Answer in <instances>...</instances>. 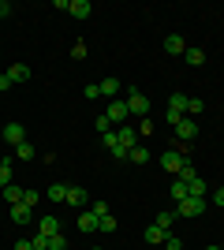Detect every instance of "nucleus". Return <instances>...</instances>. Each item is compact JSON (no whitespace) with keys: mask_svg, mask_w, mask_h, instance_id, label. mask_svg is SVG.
Instances as JSON below:
<instances>
[{"mask_svg":"<svg viewBox=\"0 0 224 250\" xmlns=\"http://www.w3.org/2000/svg\"><path fill=\"white\" fill-rule=\"evenodd\" d=\"M183 60L191 63V67H202V63H205V52H202V49H194V45H187V52H183Z\"/></svg>","mask_w":224,"mask_h":250,"instance_id":"nucleus-17","label":"nucleus"},{"mask_svg":"<svg viewBox=\"0 0 224 250\" xmlns=\"http://www.w3.org/2000/svg\"><path fill=\"white\" fill-rule=\"evenodd\" d=\"M38 202H41V190H22V206L38 209Z\"/></svg>","mask_w":224,"mask_h":250,"instance_id":"nucleus-29","label":"nucleus"},{"mask_svg":"<svg viewBox=\"0 0 224 250\" xmlns=\"http://www.w3.org/2000/svg\"><path fill=\"white\" fill-rule=\"evenodd\" d=\"M101 86V97H112L116 101V94H120V79H105V83H97Z\"/></svg>","mask_w":224,"mask_h":250,"instance_id":"nucleus-20","label":"nucleus"},{"mask_svg":"<svg viewBox=\"0 0 224 250\" xmlns=\"http://www.w3.org/2000/svg\"><path fill=\"white\" fill-rule=\"evenodd\" d=\"M8 213H11V220H15V224H22V228H26V224H38V220H34V209L22 206V202H19V206H11Z\"/></svg>","mask_w":224,"mask_h":250,"instance_id":"nucleus-7","label":"nucleus"},{"mask_svg":"<svg viewBox=\"0 0 224 250\" xmlns=\"http://www.w3.org/2000/svg\"><path fill=\"white\" fill-rule=\"evenodd\" d=\"M11 250H34V247H30V239H19V243H15Z\"/></svg>","mask_w":224,"mask_h":250,"instance_id":"nucleus-41","label":"nucleus"},{"mask_svg":"<svg viewBox=\"0 0 224 250\" xmlns=\"http://www.w3.org/2000/svg\"><path fill=\"white\" fill-rule=\"evenodd\" d=\"M183 198H187V183H183V179L176 176V179H172V202H176V206H180Z\"/></svg>","mask_w":224,"mask_h":250,"instance_id":"nucleus-22","label":"nucleus"},{"mask_svg":"<svg viewBox=\"0 0 224 250\" xmlns=\"http://www.w3.org/2000/svg\"><path fill=\"white\" fill-rule=\"evenodd\" d=\"M127 161H131V165H146V161H149V149H146V146H135V149L127 153Z\"/></svg>","mask_w":224,"mask_h":250,"instance_id":"nucleus-23","label":"nucleus"},{"mask_svg":"<svg viewBox=\"0 0 224 250\" xmlns=\"http://www.w3.org/2000/svg\"><path fill=\"white\" fill-rule=\"evenodd\" d=\"M4 198H8V206H19V202H22V187H15V183L4 187Z\"/></svg>","mask_w":224,"mask_h":250,"instance_id":"nucleus-27","label":"nucleus"},{"mask_svg":"<svg viewBox=\"0 0 224 250\" xmlns=\"http://www.w3.org/2000/svg\"><path fill=\"white\" fill-rule=\"evenodd\" d=\"M97 231H108V235H112V231H116V217H112V213L97 217Z\"/></svg>","mask_w":224,"mask_h":250,"instance_id":"nucleus-26","label":"nucleus"},{"mask_svg":"<svg viewBox=\"0 0 224 250\" xmlns=\"http://www.w3.org/2000/svg\"><path fill=\"white\" fill-rule=\"evenodd\" d=\"M205 250H221V247H205Z\"/></svg>","mask_w":224,"mask_h":250,"instance_id":"nucleus-44","label":"nucleus"},{"mask_svg":"<svg viewBox=\"0 0 224 250\" xmlns=\"http://www.w3.org/2000/svg\"><path fill=\"white\" fill-rule=\"evenodd\" d=\"M105 116H108V124H116V127H123L127 124V101H108V108H105Z\"/></svg>","mask_w":224,"mask_h":250,"instance_id":"nucleus-5","label":"nucleus"},{"mask_svg":"<svg viewBox=\"0 0 224 250\" xmlns=\"http://www.w3.org/2000/svg\"><path fill=\"white\" fill-rule=\"evenodd\" d=\"M0 90H11V79H8V75H0Z\"/></svg>","mask_w":224,"mask_h":250,"instance_id":"nucleus-42","label":"nucleus"},{"mask_svg":"<svg viewBox=\"0 0 224 250\" xmlns=\"http://www.w3.org/2000/svg\"><path fill=\"white\" fill-rule=\"evenodd\" d=\"M38 231H41V235H60V220L56 217H41L38 220Z\"/></svg>","mask_w":224,"mask_h":250,"instance_id":"nucleus-15","label":"nucleus"},{"mask_svg":"<svg viewBox=\"0 0 224 250\" xmlns=\"http://www.w3.org/2000/svg\"><path fill=\"white\" fill-rule=\"evenodd\" d=\"M101 142H105V146L112 149V146H116V142H120V135H116V131H105V135H101Z\"/></svg>","mask_w":224,"mask_h":250,"instance_id":"nucleus-36","label":"nucleus"},{"mask_svg":"<svg viewBox=\"0 0 224 250\" xmlns=\"http://www.w3.org/2000/svg\"><path fill=\"white\" fill-rule=\"evenodd\" d=\"M183 165H187V157H180L176 149H164V153H161V168H164L168 176H180Z\"/></svg>","mask_w":224,"mask_h":250,"instance_id":"nucleus-4","label":"nucleus"},{"mask_svg":"<svg viewBox=\"0 0 224 250\" xmlns=\"http://www.w3.org/2000/svg\"><path fill=\"white\" fill-rule=\"evenodd\" d=\"M213 206H221V209H224V187H217V190H213Z\"/></svg>","mask_w":224,"mask_h":250,"instance_id":"nucleus-39","label":"nucleus"},{"mask_svg":"<svg viewBox=\"0 0 224 250\" xmlns=\"http://www.w3.org/2000/svg\"><path fill=\"white\" fill-rule=\"evenodd\" d=\"M34 157H38V149H34L30 142H19V146H15V161H34Z\"/></svg>","mask_w":224,"mask_h":250,"instance_id":"nucleus-21","label":"nucleus"},{"mask_svg":"<svg viewBox=\"0 0 224 250\" xmlns=\"http://www.w3.org/2000/svg\"><path fill=\"white\" fill-rule=\"evenodd\" d=\"M82 94H86V101H97V97H101V86H97V83H90V86L82 90Z\"/></svg>","mask_w":224,"mask_h":250,"instance_id":"nucleus-34","label":"nucleus"},{"mask_svg":"<svg viewBox=\"0 0 224 250\" xmlns=\"http://www.w3.org/2000/svg\"><path fill=\"white\" fill-rule=\"evenodd\" d=\"M30 247H34V250H49V235L34 231V235H30Z\"/></svg>","mask_w":224,"mask_h":250,"instance_id":"nucleus-30","label":"nucleus"},{"mask_svg":"<svg viewBox=\"0 0 224 250\" xmlns=\"http://www.w3.org/2000/svg\"><path fill=\"white\" fill-rule=\"evenodd\" d=\"M202 209H205V198H194V194H187V198L176 206V213H180V217H202Z\"/></svg>","mask_w":224,"mask_h":250,"instance_id":"nucleus-3","label":"nucleus"},{"mask_svg":"<svg viewBox=\"0 0 224 250\" xmlns=\"http://www.w3.org/2000/svg\"><path fill=\"white\" fill-rule=\"evenodd\" d=\"M67 206H71V209H86V202H90V194H86V190L82 187H67Z\"/></svg>","mask_w":224,"mask_h":250,"instance_id":"nucleus-11","label":"nucleus"},{"mask_svg":"<svg viewBox=\"0 0 224 250\" xmlns=\"http://www.w3.org/2000/svg\"><path fill=\"white\" fill-rule=\"evenodd\" d=\"M86 52H90V49H86V45L79 42V45H75V49H71V56H75V60H86Z\"/></svg>","mask_w":224,"mask_h":250,"instance_id":"nucleus-37","label":"nucleus"},{"mask_svg":"<svg viewBox=\"0 0 224 250\" xmlns=\"http://www.w3.org/2000/svg\"><path fill=\"white\" fill-rule=\"evenodd\" d=\"M75 224H79V231H97V213L94 209H79Z\"/></svg>","mask_w":224,"mask_h":250,"instance_id":"nucleus-10","label":"nucleus"},{"mask_svg":"<svg viewBox=\"0 0 224 250\" xmlns=\"http://www.w3.org/2000/svg\"><path fill=\"white\" fill-rule=\"evenodd\" d=\"M172 220H176V217H172L168 209H164V213H157V217H153V224H157L161 231H172Z\"/></svg>","mask_w":224,"mask_h":250,"instance_id":"nucleus-28","label":"nucleus"},{"mask_svg":"<svg viewBox=\"0 0 224 250\" xmlns=\"http://www.w3.org/2000/svg\"><path fill=\"white\" fill-rule=\"evenodd\" d=\"M142 239H146V243H164V239H168V231H161L157 224H146V231H142Z\"/></svg>","mask_w":224,"mask_h":250,"instance_id":"nucleus-16","label":"nucleus"},{"mask_svg":"<svg viewBox=\"0 0 224 250\" xmlns=\"http://www.w3.org/2000/svg\"><path fill=\"white\" fill-rule=\"evenodd\" d=\"M90 250H105V247H90Z\"/></svg>","mask_w":224,"mask_h":250,"instance_id":"nucleus-43","label":"nucleus"},{"mask_svg":"<svg viewBox=\"0 0 224 250\" xmlns=\"http://www.w3.org/2000/svg\"><path fill=\"white\" fill-rule=\"evenodd\" d=\"M49 250H67V239H64V231H60V235H49Z\"/></svg>","mask_w":224,"mask_h":250,"instance_id":"nucleus-31","label":"nucleus"},{"mask_svg":"<svg viewBox=\"0 0 224 250\" xmlns=\"http://www.w3.org/2000/svg\"><path fill=\"white\" fill-rule=\"evenodd\" d=\"M194 176H198V172H194V165H191V161H187V165L180 168V179H183V183H191Z\"/></svg>","mask_w":224,"mask_h":250,"instance_id":"nucleus-32","label":"nucleus"},{"mask_svg":"<svg viewBox=\"0 0 224 250\" xmlns=\"http://www.w3.org/2000/svg\"><path fill=\"white\" fill-rule=\"evenodd\" d=\"M90 209H94L97 217H105V213H108V206H105V202H90Z\"/></svg>","mask_w":224,"mask_h":250,"instance_id":"nucleus-38","label":"nucleus"},{"mask_svg":"<svg viewBox=\"0 0 224 250\" xmlns=\"http://www.w3.org/2000/svg\"><path fill=\"white\" fill-rule=\"evenodd\" d=\"M172 131H176V138H180V142H191L194 135H198V120H191V116H183L180 124L172 127Z\"/></svg>","mask_w":224,"mask_h":250,"instance_id":"nucleus-6","label":"nucleus"},{"mask_svg":"<svg viewBox=\"0 0 224 250\" xmlns=\"http://www.w3.org/2000/svg\"><path fill=\"white\" fill-rule=\"evenodd\" d=\"M164 52H168V56H183V52H187V42H183L180 34H168V38H164Z\"/></svg>","mask_w":224,"mask_h":250,"instance_id":"nucleus-12","label":"nucleus"},{"mask_svg":"<svg viewBox=\"0 0 224 250\" xmlns=\"http://www.w3.org/2000/svg\"><path fill=\"white\" fill-rule=\"evenodd\" d=\"M164 250H183V239H180V235H172V231H168V239H164Z\"/></svg>","mask_w":224,"mask_h":250,"instance_id":"nucleus-33","label":"nucleus"},{"mask_svg":"<svg viewBox=\"0 0 224 250\" xmlns=\"http://www.w3.org/2000/svg\"><path fill=\"white\" fill-rule=\"evenodd\" d=\"M183 116H187V94H172L168 97V124L176 127Z\"/></svg>","mask_w":224,"mask_h":250,"instance_id":"nucleus-1","label":"nucleus"},{"mask_svg":"<svg viewBox=\"0 0 224 250\" xmlns=\"http://www.w3.org/2000/svg\"><path fill=\"white\" fill-rule=\"evenodd\" d=\"M4 142H8L11 149L19 146V142H26V131H22V124H4Z\"/></svg>","mask_w":224,"mask_h":250,"instance_id":"nucleus-8","label":"nucleus"},{"mask_svg":"<svg viewBox=\"0 0 224 250\" xmlns=\"http://www.w3.org/2000/svg\"><path fill=\"white\" fill-rule=\"evenodd\" d=\"M202 112H205V101H202V97H187V116H191V120H198Z\"/></svg>","mask_w":224,"mask_h":250,"instance_id":"nucleus-18","label":"nucleus"},{"mask_svg":"<svg viewBox=\"0 0 224 250\" xmlns=\"http://www.w3.org/2000/svg\"><path fill=\"white\" fill-rule=\"evenodd\" d=\"M205 190H209V187H205V183H202L198 176H194L191 183H187V194H194V198H205Z\"/></svg>","mask_w":224,"mask_h":250,"instance_id":"nucleus-25","label":"nucleus"},{"mask_svg":"<svg viewBox=\"0 0 224 250\" xmlns=\"http://www.w3.org/2000/svg\"><path fill=\"white\" fill-rule=\"evenodd\" d=\"M67 15H75V19H90L94 15V4L90 0H71V11Z\"/></svg>","mask_w":224,"mask_h":250,"instance_id":"nucleus-13","label":"nucleus"},{"mask_svg":"<svg viewBox=\"0 0 224 250\" xmlns=\"http://www.w3.org/2000/svg\"><path fill=\"white\" fill-rule=\"evenodd\" d=\"M4 75H8V79H11V86H15V83H26V79H30V67H26V63H11V67H8Z\"/></svg>","mask_w":224,"mask_h":250,"instance_id":"nucleus-14","label":"nucleus"},{"mask_svg":"<svg viewBox=\"0 0 224 250\" xmlns=\"http://www.w3.org/2000/svg\"><path fill=\"white\" fill-rule=\"evenodd\" d=\"M11 161H15V157H11ZM11 161H0V190L11 187Z\"/></svg>","mask_w":224,"mask_h":250,"instance_id":"nucleus-24","label":"nucleus"},{"mask_svg":"<svg viewBox=\"0 0 224 250\" xmlns=\"http://www.w3.org/2000/svg\"><path fill=\"white\" fill-rule=\"evenodd\" d=\"M8 15H11V4H8V0H0V19H8Z\"/></svg>","mask_w":224,"mask_h":250,"instance_id":"nucleus-40","label":"nucleus"},{"mask_svg":"<svg viewBox=\"0 0 224 250\" xmlns=\"http://www.w3.org/2000/svg\"><path fill=\"white\" fill-rule=\"evenodd\" d=\"M116 135H120V146H123V149H135V146H139V127H127V124H123V127H116Z\"/></svg>","mask_w":224,"mask_h":250,"instance_id":"nucleus-9","label":"nucleus"},{"mask_svg":"<svg viewBox=\"0 0 224 250\" xmlns=\"http://www.w3.org/2000/svg\"><path fill=\"white\" fill-rule=\"evenodd\" d=\"M45 198H49V202H64L67 198V183H53V187L45 190Z\"/></svg>","mask_w":224,"mask_h":250,"instance_id":"nucleus-19","label":"nucleus"},{"mask_svg":"<svg viewBox=\"0 0 224 250\" xmlns=\"http://www.w3.org/2000/svg\"><path fill=\"white\" fill-rule=\"evenodd\" d=\"M94 127L101 131V135H105V131H112V124H108V116H97V120H94Z\"/></svg>","mask_w":224,"mask_h":250,"instance_id":"nucleus-35","label":"nucleus"},{"mask_svg":"<svg viewBox=\"0 0 224 250\" xmlns=\"http://www.w3.org/2000/svg\"><path fill=\"white\" fill-rule=\"evenodd\" d=\"M127 112H131V116H142V120L149 116V97L142 94V90H131V97H127Z\"/></svg>","mask_w":224,"mask_h":250,"instance_id":"nucleus-2","label":"nucleus"}]
</instances>
